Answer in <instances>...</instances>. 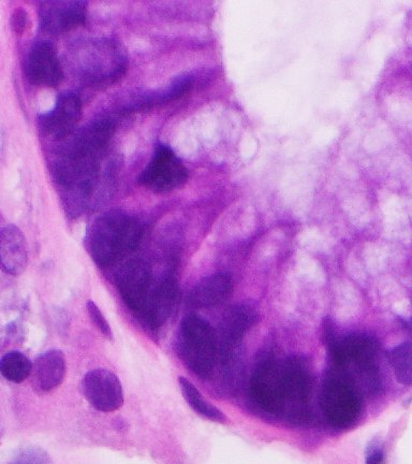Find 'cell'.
<instances>
[{"label": "cell", "mask_w": 412, "mask_h": 464, "mask_svg": "<svg viewBox=\"0 0 412 464\" xmlns=\"http://www.w3.org/2000/svg\"><path fill=\"white\" fill-rule=\"evenodd\" d=\"M141 236V225L135 218L111 210L101 214L87 229L85 248L97 266L106 268L133 251Z\"/></svg>", "instance_id": "obj_1"}, {"label": "cell", "mask_w": 412, "mask_h": 464, "mask_svg": "<svg viewBox=\"0 0 412 464\" xmlns=\"http://www.w3.org/2000/svg\"><path fill=\"white\" fill-rule=\"evenodd\" d=\"M211 324L189 314L179 324L177 348L179 358L191 372L208 379L216 363L217 343Z\"/></svg>", "instance_id": "obj_2"}, {"label": "cell", "mask_w": 412, "mask_h": 464, "mask_svg": "<svg viewBox=\"0 0 412 464\" xmlns=\"http://www.w3.org/2000/svg\"><path fill=\"white\" fill-rule=\"evenodd\" d=\"M321 408L330 425L350 429L362 413V392L346 371L332 367L327 371L321 393Z\"/></svg>", "instance_id": "obj_3"}, {"label": "cell", "mask_w": 412, "mask_h": 464, "mask_svg": "<svg viewBox=\"0 0 412 464\" xmlns=\"http://www.w3.org/2000/svg\"><path fill=\"white\" fill-rule=\"evenodd\" d=\"M283 415L290 421L304 422L310 419L312 379L304 358L293 356L282 362Z\"/></svg>", "instance_id": "obj_4"}, {"label": "cell", "mask_w": 412, "mask_h": 464, "mask_svg": "<svg viewBox=\"0 0 412 464\" xmlns=\"http://www.w3.org/2000/svg\"><path fill=\"white\" fill-rule=\"evenodd\" d=\"M188 171L168 145L160 144L139 177V183L157 194L169 193L187 181Z\"/></svg>", "instance_id": "obj_5"}, {"label": "cell", "mask_w": 412, "mask_h": 464, "mask_svg": "<svg viewBox=\"0 0 412 464\" xmlns=\"http://www.w3.org/2000/svg\"><path fill=\"white\" fill-rule=\"evenodd\" d=\"M254 401L272 415H283L282 362L264 353L258 359L251 380Z\"/></svg>", "instance_id": "obj_6"}, {"label": "cell", "mask_w": 412, "mask_h": 464, "mask_svg": "<svg viewBox=\"0 0 412 464\" xmlns=\"http://www.w3.org/2000/svg\"><path fill=\"white\" fill-rule=\"evenodd\" d=\"M333 367L353 370L376 364L379 345L368 334H353L344 338H335L328 345Z\"/></svg>", "instance_id": "obj_7"}, {"label": "cell", "mask_w": 412, "mask_h": 464, "mask_svg": "<svg viewBox=\"0 0 412 464\" xmlns=\"http://www.w3.org/2000/svg\"><path fill=\"white\" fill-rule=\"evenodd\" d=\"M83 397L92 408L103 413L118 411L124 404L123 386L118 375L107 369H95L81 382Z\"/></svg>", "instance_id": "obj_8"}, {"label": "cell", "mask_w": 412, "mask_h": 464, "mask_svg": "<svg viewBox=\"0 0 412 464\" xmlns=\"http://www.w3.org/2000/svg\"><path fill=\"white\" fill-rule=\"evenodd\" d=\"M115 282L127 306L141 316L150 294L149 266L140 260H131L121 266Z\"/></svg>", "instance_id": "obj_9"}, {"label": "cell", "mask_w": 412, "mask_h": 464, "mask_svg": "<svg viewBox=\"0 0 412 464\" xmlns=\"http://www.w3.org/2000/svg\"><path fill=\"white\" fill-rule=\"evenodd\" d=\"M25 72L33 84L48 87L60 84L63 72L54 45L46 40L34 44L26 56Z\"/></svg>", "instance_id": "obj_10"}, {"label": "cell", "mask_w": 412, "mask_h": 464, "mask_svg": "<svg viewBox=\"0 0 412 464\" xmlns=\"http://www.w3.org/2000/svg\"><path fill=\"white\" fill-rule=\"evenodd\" d=\"M257 313L247 304H236L225 313L220 324L217 350L223 362L234 358L244 335L257 322Z\"/></svg>", "instance_id": "obj_11"}, {"label": "cell", "mask_w": 412, "mask_h": 464, "mask_svg": "<svg viewBox=\"0 0 412 464\" xmlns=\"http://www.w3.org/2000/svg\"><path fill=\"white\" fill-rule=\"evenodd\" d=\"M82 116V102L74 92H63L52 111L40 116L42 130L55 139H65L73 133Z\"/></svg>", "instance_id": "obj_12"}, {"label": "cell", "mask_w": 412, "mask_h": 464, "mask_svg": "<svg viewBox=\"0 0 412 464\" xmlns=\"http://www.w3.org/2000/svg\"><path fill=\"white\" fill-rule=\"evenodd\" d=\"M114 131L115 124L112 121L98 120L91 121V124L74 133L73 136L72 133V138L67 143L63 153L100 158L102 150L111 141Z\"/></svg>", "instance_id": "obj_13"}, {"label": "cell", "mask_w": 412, "mask_h": 464, "mask_svg": "<svg viewBox=\"0 0 412 464\" xmlns=\"http://www.w3.org/2000/svg\"><path fill=\"white\" fill-rule=\"evenodd\" d=\"M87 4L84 2H49L39 7L43 28L51 33H62L84 24Z\"/></svg>", "instance_id": "obj_14"}, {"label": "cell", "mask_w": 412, "mask_h": 464, "mask_svg": "<svg viewBox=\"0 0 412 464\" xmlns=\"http://www.w3.org/2000/svg\"><path fill=\"white\" fill-rule=\"evenodd\" d=\"M177 304V284L173 278H167L155 290H150L147 307L141 315L142 322L152 330L161 328L169 321Z\"/></svg>", "instance_id": "obj_15"}, {"label": "cell", "mask_w": 412, "mask_h": 464, "mask_svg": "<svg viewBox=\"0 0 412 464\" xmlns=\"http://www.w3.org/2000/svg\"><path fill=\"white\" fill-rule=\"evenodd\" d=\"M66 357L62 351L51 350L36 358L32 368V385L38 393H48L56 390L65 380Z\"/></svg>", "instance_id": "obj_16"}, {"label": "cell", "mask_w": 412, "mask_h": 464, "mask_svg": "<svg viewBox=\"0 0 412 464\" xmlns=\"http://www.w3.org/2000/svg\"><path fill=\"white\" fill-rule=\"evenodd\" d=\"M28 263L27 242L22 230L14 225L0 230V266L5 274L17 276Z\"/></svg>", "instance_id": "obj_17"}, {"label": "cell", "mask_w": 412, "mask_h": 464, "mask_svg": "<svg viewBox=\"0 0 412 464\" xmlns=\"http://www.w3.org/2000/svg\"><path fill=\"white\" fill-rule=\"evenodd\" d=\"M231 293V277L225 274H215L196 284L190 290L187 303L194 309H207L223 304Z\"/></svg>", "instance_id": "obj_18"}, {"label": "cell", "mask_w": 412, "mask_h": 464, "mask_svg": "<svg viewBox=\"0 0 412 464\" xmlns=\"http://www.w3.org/2000/svg\"><path fill=\"white\" fill-rule=\"evenodd\" d=\"M179 388H181L185 401L193 409L196 414L203 417V419L211 420L213 422L225 423L228 421L222 411L206 401L203 398L201 392L196 390V387L186 379V377H178Z\"/></svg>", "instance_id": "obj_19"}, {"label": "cell", "mask_w": 412, "mask_h": 464, "mask_svg": "<svg viewBox=\"0 0 412 464\" xmlns=\"http://www.w3.org/2000/svg\"><path fill=\"white\" fill-rule=\"evenodd\" d=\"M33 362L20 352H10L0 361V373L9 382L20 384L31 376Z\"/></svg>", "instance_id": "obj_20"}, {"label": "cell", "mask_w": 412, "mask_h": 464, "mask_svg": "<svg viewBox=\"0 0 412 464\" xmlns=\"http://www.w3.org/2000/svg\"><path fill=\"white\" fill-rule=\"evenodd\" d=\"M387 357L400 384L410 386L412 382L410 342H405L392 348L387 353Z\"/></svg>", "instance_id": "obj_21"}, {"label": "cell", "mask_w": 412, "mask_h": 464, "mask_svg": "<svg viewBox=\"0 0 412 464\" xmlns=\"http://www.w3.org/2000/svg\"><path fill=\"white\" fill-rule=\"evenodd\" d=\"M87 312H89V315L91 317V321L95 324L96 328L100 330L101 334L103 336H106L107 339H113V333L111 326L108 323L106 317L102 314L100 306H98L94 301L90 300L86 304Z\"/></svg>", "instance_id": "obj_22"}, {"label": "cell", "mask_w": 412, "mask_h": 464, "mask_svg": "<svg viewBox=\"0 0 412 464\" xmlns=\"http://www.w3.org/2000/svg\"><path fill=\"white\" fill-rule=\"evenodd\" d=\"M10 25L13 31L21 36L26 32L29 26V15L27 11L23 8H16L11 15Z\"/></svg>", "instance_id": "obj_23"}, {"label": "cell", "mask_w": 412, "mask_h": 464, "mask_svg": "<svg viewBox=\"0 0 412 464\" xmlns=\"http://www.w3.org/2000/svg\"><path fill=\"white\" fill-rule=\"evenodd\" d=\"M384 450L378 440H373L370 442L367 449V454H365V461L369 464H378L384 462Z\"/></svg>", "instance_id": "obj_24"}]
</instances>
